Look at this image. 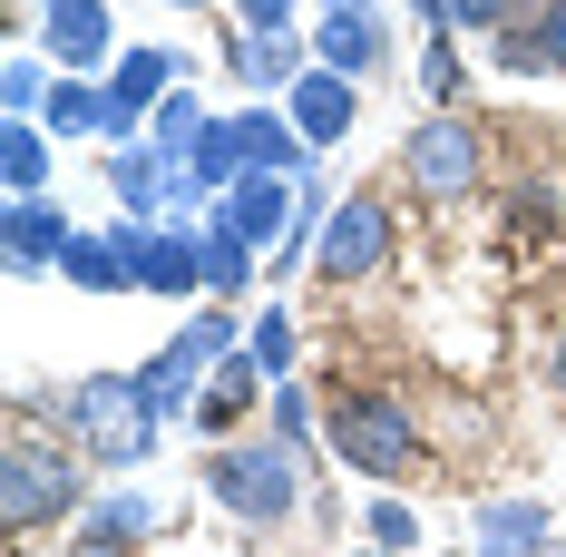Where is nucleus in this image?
<instances>
[{"instance_id":"f257e3e1","label":"nucleus","mask_w":566,"mask_h":557,"mask_svg":"<svg viewBox=\"0 0 566 557\" xmlns=\"http://www.w3.org/2000/svg\"><path fill=\"white\" fill-rule=\"evenodd\" d=\"M313 489V450L274 441V431H234V441H206V499L226 508L234 528H283Z\"/></svg>"},{"instance_id":"f03ea898","label":"nucleus","mask_w":566,"mask_h":557,"mask_svg":"<svg viewBox=\"0 0 566 557\" xmlns=\"http://www.w3.org/2000/svg\"><path fill=\"white\" fill-rule=\"evenodd\" d=\"M59 431H69V450L88 470H137L167 421L147 411L137 372H88V382H69V401H59Z\"/></svg>"},{"instance_id":"7ed1b4c3","label":"nucleus","mask_w":566,"mask_h":557,"mask_svg":"<svg viewBox=\"0 0 566 557\" xmlns=\"http://www.w3.org/2000/svg\"><path fill=\"white\" fill-rule=\"evenodd\" d=\"M69 508H88V460L69 441H40L30 421H10V441H0V518H10V538L50 528Z\"/></svg>"},{"instance_id":"20e7f679","label":"nucleus","mask_w":566,"mask_h":557,"mask_svg":"<svg viewBox=\"0 0 566 557\" xmlns=\"http://www.w3.org/2000/svg\"><path fill=\"white\" fill-rule=\"evenodd\" d=\"M400 176H410L430 206L479 196V176H489V137H479V117H469V109H430L410 137H400Z\"/></svg>"},{"instance_id":"39448f33","label":"nucleus","mask_w":566,"mask_h":557,"mask_svg":"<svg viewBox=\"0 0 566 557\" xmlns=\"http://www.w3.org/2000/svg\"><path fill=\"white\" fill-rule=\"evenodd\" d=\"M323 431H333V450L352 460V479H400V470L420 460L410 401H391V391H342L333 411H323Z\"/></svg>"},{"instance_id":"423d86ee","label":"nucleus","mask_w":566,"mask_h":557,"mask_svg":"<svg viewBox=\"0 0 566 557\" xmlns=\"http://www.w3.org/2000/svg\"><path fill=\"white\" fill-rule=\"evenodd\" d=\"M391 245H400L391 196H381V186H352V196L333 206V225H323V245H313V275L323 283H361V275L391 265Z\"/></svg>"},{"instance_id":"0eeeda50","label":"nucleus","mask_w":566,"mask_h":557,"mask_svg":"<svg viewBox=\"0 0 566 557\" xmlns=\"http://www.w3.org/2000/svg\"><path fill=\"white\" fill-rule=\"evenodd\" d=\"M108 245L127 255V275L147 283V293H206V225H137V216H117L108 225Z\"/></svg>"},{"instance_id":"6e6552de","label":"nucleus","mask_w":566,"mask_h":557,"mask_svg":"<svg viewBox=\"0 0 566 557\" xmlns=\"http://www.w3.org/2000/svg\"><path fill=\"white\" fill-rule=\"evenodd\" d=\"M40 50H50L59 79L117 69V20H108V0H40Z\"/></svg>"},{"instance_id":"1a4fd4ad","label":"nucleus","mask_w":566,"mask_h":557,"mask_svg":"<svg viewBox=\"0 0 566 557\" xmlns=\"http://www.w3.org/2000/svg\"><path fill=\"white\" fill-rule=\"evenodd\" d=\"M313 59H323V69H342V79H371V69L391 59L381 10H371V0H323V10H313Z\"/></svg>"},{"instance_id":"9d476101","label":"nucleus","mask_w":566,"mask_h":557,"mask_svg":"<svg viewBox=\"0 0 566 557\" xmlns=\"http://www.w3.org/2000/svg\"><path fill=\"white\" fill-rule=\"evenodd\" d=\"M283 117H293V127H303V147L323 157V147H342V137H352V117H361V89H352L342 69H323V59H313V69L283 89Z\"/></svg>"},{"instance_id":"9b49d317","label":"nucleus","mask_w":566,"mask_h":557,"mask_svg":"<svg viewBox=\"0 0 566 557\" xmlns=\"http://www.w3.org/2000/svg\"><path fill=\"white\" fill-rule=\"evenodd\" d=\"M226 117H234V147H244V176H283V186L313 176V147L283 109H226Z\"/></svg>"},{"instance_id":"f8f14e48","label":"nucleus","mask_w":566,"mask_h":557,"mask_svg":"<svg viewBox=\"0 0 566 557\" xmlns=\"http://www.w3.org/2000/svg\"><path fill=\"white\" fill-rule=\"evenodd\" d=\"M176 186H186L176 157H157V147H108V196H117L137 225H167V216H176Z\"/></svg>"},{"instance_id":"ddd939ff","label":"nucleus","mask_w":566,"mask_h":557,"mask_svg":"<svg viewBox=\"0 0 566 557\" xmlns=\"http://www.w3.org/2000/svg\"><path fill=\"white\" fill-rule=\"evenodd\" d=\"M0 245H10V275H40V265H59V255L78 245V225H69V206H50V196H10Z\"/></svg>"},{"instance_id":"4468645a","label":"nucleus","mask_w":566,"mask_h":557,"mask_svg":"<svg viewBox=\"0 0 566 557\" xmlns=\"http://www.w3.org/2000/svg\"><path fill=\"white\" fill-rule=\"evenodd\" d=\"M254 401H274V372H264L254 352H226L216 382H206V401H196V431H206V441H234Z\"/></svg>"},{"instance_id":"2eb2a0df","label":"nucleus","mask_w":566,"mask_h":557,"mask_svg":"<svg viewBox=\"0 0 566 557\" xmlns=\"http://www.w3.org/2000/svg\"><path fill=\"white\" fill-rule=\"evenodd\" d=\"M216 216H226L244 245H283V235H293V186H283V176H234L226 196H216Z\"/></svg>"},{"instance_id":"dca6fc26","label":"nucleus","mask_w":566,"mask_h":557,"mask_svg":"<svg viewBox=\"0 0 566 557\" xmlns=\"http://www.w3.org/2000/svg\"><path fill=\"white\" fill-rule=\"evenodd\" d=\"M547 548H557L547 499H489L479 508V557H547Z\"/></svg>"},{"instance_id":"f3484780","label":"nucleus","mask_w":566,"mask_h":557,"mask_svg":"<svg viewBox=\"0 0 566 557\" xmlns=\"http://www.w3.org/2000/svg\"><path fill=\"white\" fill-rule=\"evenodd\" d=\"M50 157H59V137L40 117H10V127H0V176H10V196H50Z\"/></svg>"},{"instance_id":"a211bd4d","label":"nucleus","mask_w":566,"mask_h":557,"mask_svg":"<svg viewBox=\"0 0 566 557\" xmlns=\"http://www.w3.org/2000/svg\"><path fill=\"white\" fill-rule=\"evenodd\" d=\"M226 69L244 89H293L303 79V40H226Z\"/></svg>"},{"instance_id":"6ab92c4d","label":"nucleus","mask_w":566,"mask_h":557,"mask_svg":"<svg viewBox=\"0 0 566 557\" xmlns=\"http://www.w3.org/2000/svg\"><path fill=\"white\" fill-rule=\"evenodd\" d=\"M40 127H50V137H98V127H108V89H98V79H59Z\"/></svg>"},{"instance_id":"aec40b11","label":"nucleus","mask_w":566,"mask_h":557,"mask_svg":"<svg viewBox=\"0 0 566 557\" xmlns=\"http://www.w3.org/2000/svg\"><path fill=\"white\" fill-rule=\"evenodd\" d=\"M59 275L78 283V293H137V275H127V255H117L108 235H78V245L59 255Z\"/></svg>"},{"instance_id":"412c9836","label":"nucleus","mask_w":566,"mask_h":557,"mask_svg":"<svg viewBox=\"0 0 566 557\" xmlns=\"http://www.w3.org/2000/svg\"><path fill=\"white\" fill-rule=\"evenodd\" d=\"M88 528H108V538H127V548H147V538L167 528V499H157V489H108V499L88 508Z\"/></svg>"},{"instance_id":"4be33fe9","label":"nucleus","mask_w":566,"mask_h":557,"mask_svg":"<svg viewBox=\"0 0 566 557\" xmlns=\"http://www.w3.org/2000/svg\"><path fill=\"white\" fill-rule=\"evenodd\" d=\"M244 283H254V245H244V235L206 206V293H226V303H234Z\"/></svg>"},{"instance_id":"5701e85b","label":"nucleus","mask_w":566,"mask_h":557,"mask_svg":"<svg viewBox=\"0 0 566 557\" xmlns=\"http://www.w3.org/2000/svg\"><path fill=\"white\" fill-rule=\"evenodd\" d=\"M196 137H206V99H196V89H167V99H157V117H147V147L186 167V147H196Z\"/></svg>"},{"instance_id":"b1692460","label":"nucleus","mask_w":566,"mask_h":557,"mask_svg":"<svg viewBox=\"0 0 566 557\" xmlns=\"http://www.w3.org/2000/svg\"><path fill=\"white\" fill-rule=\"evenodd\" d=\"M50 89H59L50 50H10V59H0V109H10V117H40V109H50Z\"/></svg>"},{"instance_id":"393cba45","label":"nucleus","mask_w":566,"mask_h":557,"mask_svg":"<svg viewBox=\"0 0 566 557\" xmlns=\"http://www.w3.org/2000/svg\"><path fill=\"white\" fill-rule=\"evenodd\" d=\"M244 352H254V362H264L274 382H293V362H303V323H293V313H254Z\"/></svg>"},{"instance_id":"a878e982","label":"nucleus","mask_w":566,"mask_h":557,"mask_svg":"<svg viewBox=\"0 0 566 557\" xmlns=\"http://www.w3.org/2000/svg\"><path fill=\"white\" fill-rule=\"evenodd\" d=\"M420 99H430V109H459V99H469V69H459L450 30H430V50H420Z\"/></svg>"},{"instance_id":"bb28decb","label":"nucleus","mask_w":566,"mask_h":557,"mask_svg":"<svg viewBox=\"0 0 566 557\" xmlns=\"http://www.w3.org/2000/svg\"><path fill=\"white\" fill-rule=\"evenodd\" d=\"M361 538H371V548H391V557H410V548H420V508L371 489V508H361Z\"/></svg>"},{"instance_id":"cd10ccee","label":"nucleus","mask_w":566,"mask_h":557,"mask_svg":"<svg viewBox=\"0 0 566 557\" xmlns=\"http://www.w3.org/2000/svg\"><path fill=\"white\" fill-rule=\"evenodd\" d=\"M499 69H509V79H557V59H547V40H537V20H509V30H499Z\"/></svg>"},{"instance_id":"c85d7f7f","label":"nucleus","mask_w":566,"mask_h":557,"mask_svg":"<svg viewBox=\"0 0 566 557\" xmlns=\"http://www.w3.org/2000/svg\"><path fill=\"white\" fill-rule=\"evenodd\" d=\"M509 225H517V235H537V245H557L566 196H557V186H517V196H509Z\"/></svg>"},{"instance_id":"c756f323","label":"nucleus","mask_w":566,"mask_h":557,"mask_svg":"<svg viewBox=\"0 0 566 557\" xmlns=\"http://www.w3.org/2000/svg\"><path fill=\"white\" fill-rule=\"evenodd\" d=\"M303 0H234V40H293Z\"/></svg>"},{"instance_id":"7c9ffc66","label":"nucleus","mask_w":566,"mask_h":557,"mask_svg":"<svg viewBox=\"0 0 566 557\" xmlns=\"http://www.w3.org/2000/svg\"><path fill=\"white\" fill-rule=\"evenodd\" d=\"M517 10H527V0H440V30H450V40L459 30H489V40H499Z\"/></svg>"},{"instance_id":"2f4dec72","label":"nucleus","mask_w":566,"mask_h":557,"mask_svg":"<svg viewBox=\"0 0 566 557\" xmlns=\"http://www.w3.org/2000/svg\"><path fill=\"white\" fill-rule=\"evenodd\" d=\"M264 411H274V441H303V450H313V421H323V411H313V391H303V382H274Z\"/></svg>"},{"instance_id":"473e14b6","label":"nucleus","mask_w":566,"mask_h":557,"mask_svg":"<svg viewBox=\"0 0 566 557\" xmlns=\"http://www.w3.org/2000/svg\"><path fill=\"white\" fill-rule=\"evenodd\" d=\"M537 40H547V59L566 69V0H537Z\"/></svg>"},{"instance_id":"72a5a7b5","label":"nucleus","mask_w":566,"mask_h":557,"mask_svg":"<svg viewBox=\"0 0 566 557\" xmlns=\"http://www.w3.org/2000/svg\"><path fill=\"white\" fill-rule=\"evenodd\" d=\"M59 557H137V548H127V538H108V528H78Z\"/></svg>"},{"instance_id":"f704fd0d","label":"nucleus","mask_w":566,"mask_h":557,"mask_svg":"<svg viewBox=\"0 0 566 557\" xmlns=\"http://www.w3.org/2000/svg\"><path fill=\"white\" fill-rule=\"evenodd\" d=\"M547 391L566 401V323H557V352H547Z\"/></svg>"},{"instance_id":"c9c22d12","label":"nucleus","mask_w":566,"mask_h":557,"mask_svg":"<svg viewBox=\"0 0 566 557\" xmlns=\"http://www.w3.org/2000/svg\"><path fill=\"white\" fill-rule=\"evenodd\" d=\"M176 10H206V0H176Z\"/></svg>"},{"instance_id":"e433bc0d","label":"nucleus","mask_w":566,"mask_h":557,"mask_svg":"<svg viewBox=\"0 0 566 557\" xmlns=\"http://www.w3.org/2000/svg\"><path fill=\"white\" fill-rule=\"evenodd\" d=\"M361 557H391V548H361Z\"/></svg>"},{"instance_id":"4c0bfd02","label":"nucleus","mask_w":566,"mask_h":557,"mask_svg":"<svg viewBox=\"0 0 566 557\" xmlns=\"http://www.w3.org/2000/svg\"><path fill=\"white\" fill-rule=\"evenodd\" d=\"M469 557H479V548H469Z\"/></svg>"},{"instance_id":"58836bf2","label":"nucleus","mask_w":566,"mask_h":557,"mask_svg":"<svg viewBox=\"0 0 566 557\" xmlns=\"http://www.w3.org/2000/svg\"><path fill=\"white\" fill-rule=\"evenodd\" d=\"M557 557H566V548H557Z\"/></svg>"}]
</instances>
